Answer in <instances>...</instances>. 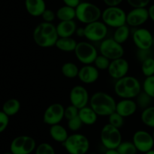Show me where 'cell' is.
Here are the masks:
<instances>
[{
	"label": "cell",
	"mask_w": 154,
	"mask_h": 154,
	"mask_svg": "<svg viewBox=\"0 0 154 154\" xmlns=\"http://www.w3.org/2000/svg\"><path fill=\"white\" fill-rule=\"evenodd\" d=\"M32 36L35 43L45 48L55 46L59 39L57 27L53 23L44 21L36 26L33 30Z\"/></svg>",
	"instance_id": "cell-1"
},
{
	"label": "cell",
	"mask_w": 154,
	"mask_h": 154,
	"mask_svg": "<svg viewBox=\"0 0 154 154\" xmlns=\"http://www.w3.org/2000/svg\"><path fill=\"white\" fill-rule=\"evenodd\" d=\"M90 107L99 116H108L116 110L117 102L109 94L97 91L90 98Z\"/></svg>",
	"instance_id": "cell-2"
},
{
	"label": "cell",
	"mask_w": 154,
	"mask_h": 154,
	"mask_svg": "<svg viewBox=\"0 0 154 154\" xmlns=\"http://www.w3.org/2000/svg\"><path fill=\"white\" fill-rule=\"evenodd\" d=\"M142 85L135 76L126 75L114 84V92L121 99H133L141 91Z\"/></svg>",
	"instance_id": "cell-3"
},
{
	"label": "cell",
	"mask_w": 154,
	"mask_h": 154,
	"mask_svg": "<svg viewBox=\"0 0 154 154\" xmlns=\"http://www.w3.org/2000/svg\"><path fill=\"white\" fill-rule=\"evenodd\" d=\"M76 18L79 22L85 25L99 21L102 17V11L99 6L89 2H82L75 8Z\"/></svg>",
	"instance_id": "cell-4"
},
{
	"label": "cell",
	"mask_w": 154,
	"mask_h": 154,
	"mask_svg": "<svg viewBox=\"0 0 154 154\" xmlns=\"http://www.w3.org/2000/svg\"><path fill=\"white\" fill-rule=\"evenodd\" d=\"M102 21L107 27L117 28L126 24V13L119 6H110L102 12Z\"/></svg>",
	"instance_id": "cell-5"
},
{
	"label": "cell",
	"mask_w": 154,
	"mask_h": 154,
	"mask_svg": "<svg viewBox=\"0 0 154 154\" xmlns=\"http://www.w3.org/2000/svg\"><path fill=\"white\" fill-rule=\"evenodd\" d=\"M63 146L69 154H86L90 148V141L84 134L75 133L69 135Z\"/></svg>",
	"instance_id": "cell-6"
},
{
	"label": "cell",
	"mask_w": 154,
	"mask_h": 154,
	"mask_svg": "<svg viewBox=\"0 0 154 154\" xmlns=\"http://www.w3.org/2000/svg\"><path fill=\"white\" fill-rule=\"evenodd\" d=\"M102 143L108 149H115L122 142V134L120 129L109 123L102 127L100 133Z\"/></svg>",
	"instance_id": "cell-7"
},
{
	"label": "cell",
	"mask_w": 154,
	"mask_h": 154,
	"mask_svg": "<svg viewBox=\"0 0 154 154\" xmlns=\"http://www.w3.org/2000/svg\"><path fill=\"white\" fill-rule=\"evenodd\" d=\"M74 52L77 59L84 65L93 64L99 55L96 47L89 42H78Z\"/></svg>",
	"instance_id": "cell-8"
},
{
	"label": "cell",
	"mask_w": 154,
	"mask_h": 154,
	"mask_svg": "<svg viewBox=\"0 0 154 154\" xmlns=\"http://www.w3.org/2000/svg\"><path fill=\"white\" fill-rule=\"evenodd\" d=\"M35 146L36 142L33 137L20 135L12 140L10 149L13 154H30L35 149Z\"/></svg>",
	"instance_id": "cell-9"
},
{
	"label": "cell",
	"mask_w": 154,
	"mask_h": 154,
	"mask_svg": "<svg viewBox=\"0 0 154 154\" xmlns=\"http://www.w3.org/2000/svg\"><path fill=\"white\" fill-rule=\"evenodd\" d=\"M101 54L108 57L110 60L121 58L124 54V48L121 44L116 42L113 38L105 39L99 46Z\"/></svg>",
	"instance_id": "cell-10"
},
{
	"label": "cell",
	"mask_w": 154,
	"mask_h": 154,
	"mask_svg": "<svg viewBox=\"0 0 154 154\" xmlns=\"http://www.w3.org/2000/svg\"><path fill=\"white\" fill-rule=\"evenodd\" d=\"M84 37L90 42H102L108 35V27L102 21H97L84 27Z\"/></svg>",
	"instance_id": "cell-11"
},
{
	"label": "cell",
	"mask_w": 154,
	"mask_h": 154,
	"mask_svg": "<svg viewBox=\"0 0 154 154\" xmlns=\"http://www.w3.org/2000/svg\"><path fill=\"white\" fill-rule=\"evenodd\" d=\"M65 107L60 103H54L47 107L43 115V122L48 125L60 124L64 119Z\"/></svg>",
	"instance_id": "cell-12"
},
{
	"label": "cell",
	"mask_w": 154,
	"mask_h": 154,
	"mask_svg": "<svg viewBox=\"0 0 154 154\" xmlns=\"http://www.w3.org/2000/svg\"><path fill=\"white\" fill-rule=\"evenodd\" d=\"M132 40L138 50H149L153 46V35L146 28H138L132 33Z\"/></svg>",
	"instance_id": "cell-13"
},
{
	"label": "cell",
	"mask_w": 154,
	"mask_h": 154,
	"mask_svg": "<svg viewBox=\"0 0 154 154\" xmlns=\"http://www.w3.org/2000/svg\"><path fill=\"white\" fill-rule=\"evenodd\" d=\"M149 19L148 9L147 8H132V10L126 13V24L129 27L138 28Z\"/></svg>",
	"instance_id": "cell-14"
},
{
	"label": "cell",
	"mask_w": 154,
	"mask_h": 154,
	"mask_svg": "<svg viewBox=\"0 0 154 154\" xmlns=\"http://www.w3.org/2000/svg\"><path fill=\"white\" fill-rule=\"evenodd\" d=\"M132 142L136 146L138 151L146 152L153 149L154 140L151 134L144 130H138L135 131L132 137Z\"/></svg>",
	"instance_id": "cell-15"
},
{
	"label": "cell",
	"mask_w": 154,
	"mask_h": 154,
	"mask_svg": "<svg viewBox=\"0 0 154 154\" xmlns=\"http://www.w3.org/2000/svg\"><path fill=\"white\" fill-rule=\"evenodd\" d=\"M71 104L76 107L78 110L87 107L90 102L89 93L83 85H75L71 89L69 94Z\"/></svg>",
	"instance_id": "cell-16"
},
{
	"label": "cell",
	"mask_w": 154,
	"mask_h": 154,
	"mask_svg": "<svg viewBox=\"0 0 154 154\" xmlns=\"http://www.w3.org/2000/svg\"><path fill=\"white\" fill-rule=\"evenodd\" d=\"M129 69V62L123 57H121V58L111 60L108 72L111 78L118 80L127 75Z\"/></svg>",
	"instance_id": "cell-17"
},
{
	"label": "cell",
	"mask_w": 154,
	"mask_h": 154,
	"mask_svg": "<svg viewBox=\"0 0 154 154\" xmlns=\"http://www.w3.org/2000/svg\"><path fill=\"white\" fill-rule=\"evenodd\" d=\"M78 77L84 84H93L99 79V71L94 65H84L79 69Z\"/></svg>",
	"instance_id": "cell-18"
},
{
	"label": "cell",
	"mask_w": 154,
	"mask_h": 154,
	"mask_svg": "<svg viewBox=\"0 0 154 154\" xmlns=\"http://www.w3.org/2000/svg\"><path fill=\"white\" fill-rule=\"evenodd\" d=\"M137 109L138 105L133 99H121L117 103L115 111L123 117L126 118L135 114Z\"/></svg>",
	"instance_id": "cell-19"
},
{
	"label": "cell",
	"mask_w": 154,
	"mask_h": 154,
	"mask_svg": "<svg viewBox=\"0 0 154 154\" xmlns=\"http://www.w3.org/2000/svg\"><path fill=\"white\" fill-rule=\"evenodd\" d=\"M25 8L29 14L32 17L42 16L47 9L45 0H25Z\"/></svg>",
	"instance_id": "cell-20"
},
{
	"label": "cell",
	"mask_w": 154,
	"mask_h": 154,
	"mask_svg": "<svg viewBox=\"0 0 154 154\" xmlns=\"http://www.w3.org/2000/svg\"><path fill=\"white\" fill-rule=\"evenodd\" d=\"M57 31L59 38L72 37L75 34L77 28V24L75 21H60L57 26Z\"/></svg>",
	"instance_id": "cell-21"
},
{
	"label": "cell",
	"mask_w": 154,
	"mask_h": 154,
	"mask_svg": "<svg viewBox=\"0 0 154 154\" xmlns=\"http://www.w3.org/2000/svg\"><path fill=\"white\" fill-rule=\"evenodd\" d=\"M78 116L81 119L84 125H92L97 122L99 116L96 114V112L91 107L87 106V107L80 109Z\"/></svg>",
	"instance_id": "cell-22"
},
{
	"label": "cell",
	"mask_w": 154,
	"mask_h": 154,
	"mask_svg": "<svg viewBox=\"0 0 154 154\" xmlns=\"http://www.w3.org/2000/svg\"><path fill=\"white\" fill-rule=\"evenodd\" d=\"M49 132L51 138L55 141L60 142V143H63L69 137V134H68L66 128L60 124L51 125Z\"/></svg>",
	"instance_id": "cell-23"
},
{
	"label": "cell",
	"mask_w": 154,
	"mask_h": 154,
	"mask_svg": "<svg viewBox=\"0 0 154 154\" xmlns=\"http://www.w3.org/2000/svg\"><path fill=\"white\" fill-rule=\"evenodd\" d=\"M77 44H78L77 41L72 37L59 38L58 40L56 42L55 46L62 51L72 52V51H75Z\"/></svg>",
	"instance_id": "cell-24"
},
{
	"label": "cell",
	"mask_w": 154,
	"mask_h": 154,
	"mask_svg": "<svg viewBox=\"0 0 154 154\" xmlns=\"http://www.w3.org/2000/svg\"><path fill=\"white\" fill-rule=\"evenodd\" d=\"M56 15L60 21H73L75 18H76V11L75 8L69 7L64 5L57 9Z\"/></svg>",
	"instance_id": "cell-25"
},
{
	"label": "cell",
	"mask_w": 154,
	"mask_h": 154,
	"mask_svg": "<svg viewBox=\"0 0 154 154\" xmlns=\"http://www.w3.org/2000/svg\"><path fill=\"white\" fill-rule=\"evenodd\" d=\"M20 102L16 98H11L7 100L2 105V111L6 115L10 116H15L17 114L20 110Z\"/></svg>",
	"instance_id": "cell-26"
},
{
	"label": "cell",
	"mask_w": 154,
	"mask_h": 154,
	"mask_svg": "<svg viewBox=\"0 0 154 154\" xmlns=\"http://www.w3.org/2000/svg\"><path fill=\"white\" fill-rule=\"evenodd\" d=\"M129 36H130V28L127 24H124L115 29L113 39L122 45L128 40Z\"/></svg>",
	"instance_id": "cell-27"
},
{
	"label": "cell",
	"mask_w": 154,
	"mask_h": 154,
	"mask_svg": "<svg viewBox=\"0 0 154 154\" xmlns=\"http://www.w3.org/2000/svg\"><path fill=\"white\" fill-rule=\"evenodd\" d=\"M79 68L72 62H66L62 66L61 71L63 75L68 79H75L78 75Z\"/></svg>",
	"instance_id": "cell-28"
},
{
	"label": "cell",
	"mask_w": 154,
	"mask_h": 154,
	"mask_svg": "<svg viewBox=\"0 0 154 154\" xmlns=\"http://www.w3.org/2000/svg\"><path fill=\"white\" fill-rule=\"evenodd\" d=\"M141 120L147 127L154 128V106H150L143 110Z\"/></svg>",
	"instance_id": "cell-29"
},
{
	"label": "cell",
	"mask_w": 154,
	"mask_h": 154,
	"mask_svg": "<svg viewBox=\"0 0 154 154\" xmlns=\"http://www.w3.org/2000/svg\"><path fill=\"white\" fill-rule=\"evenodd\" d=\"M141 72L146 77L154 75V58L153 57H148L141 62Z\"/></svg>",
	"instance_id": "cell-30"
},
{
	"label": "cell",
	"mask_w": 154,
	"mask_h": 154,
	"mask_svg": "<svg viewBox=\"0 0 154 154\" xmlns=\"http://www.w3.org/2000/svg\"><path fill=\"white\" fill-rule=\"evenodd\" d=\"M117 150L120 154H136L138 149L133 142L122 141L117 148Z\"/></svg>",
	"instance_id": "cell-31"
},
{
	"label": "cell",
	"mask_w": 154,
	"mask_h": 154,
	"mask_svg": "<svg viewBox=\"0 0 154 154\" xmlns=\"http://www.w3.org/2000/svg\"><path fill=\"white\" fill-rule=\"evenodd\" d=\"M135 98H136V101H136V104L138 105V107H141L143 110L147 108V107H149L150 106H152L151 103L153 98L149 96L144 91L140 92L139 95Z\"/></svg>",
	"instance_id": "cell-32"
},
{
	"label": "cell",
	"mask_w": 154,
	"mask_h": 154,
	"mask_svg": "<svg viewBox=\"0 0 154 154\" xmlns=\"http://www.w3.org/2000/svg\"><path fill=\"white\" fill-rule=\"evenodd\" d=\"M124 122V117L120 116L116 111L114 113H111L110 116H108V123L112 125V126L115 127V128H119V129L123 126Z\"/></svg>",
	"instance_id": "cell-33"
},
{
	"label": "cell",
	"mask_w": 154,
	"mask_h": 154,
	"mask_svg": "<svg viewBox=\"0 0 154 154\" xmlns=\"http://www.w3.org/2000/svg\"><path fill=\"white\" fill-rule=\"evenodd\" d=\"M142 88L145 93L154 99V75L146 77L143 82Z\"/></svg>",
	"instance_id": "cell-34"
},
{
	"label": "cell",
	"mask_w": 154,
	"mask_h": 154,
	"mask_svg": "<svg viewBox=\"0 0 154 154\" xmlns=\"http://www.w3.org/2000/svg\"><path fill=\"white\" fill-rule=\"evenodd\" d=\"M110 63H111V60L108 57L102 55V54H100V55L97 56L93 64L99 70V69L100 70H105V69H108Z\"/></svg>",
	"instance_id": "cell-35"
},
{
	"label": "cell",
	"mask_w": 154,
	"mask_h": 154,
	"mask_svg": "<svg viewBox=\"0 0 154 154\" xmlns=\"http://www.w3.org/2000/svg\"><path fill=\"white\" fill-rule=\"evenodd\" d=\"M35 154H56L54 147L50 143H42L36 147Z\"/></svg>",
	"instance_id": "cell-36"
},
{
	"label": "cell",
	"mask_w": 154,
	"mask_h": 154,
	"mask_svg": "<svg viewBox=\"0 0 154 154\" xmlns=\"http://www.w3.org/2000/svg\"><path fill=\"white\" fill-rule=\"evenodd\" d=\"M84 123L82 122L81 119H80L79 116H76V117L73 118L72 119H69L68 120V127H69V129L70 131H78L82 128Z\"/></svg>",
	"instance_id": "cell-37"
},
{
	"label": "cell",
	"mask_w": 154,
	"mask_h": 154,
	"mask_svg": "<svg viewBox=\"0 0 154 154\" xmlns=\"http://www.w3.org/2000/svg\"><path fill=\"white\" fill-rule=\"evenodd\" d=\"M78 113H79V110L76 107L71 104L65 108L64 116L67 120H69V119H72L78 116Z\"/></svg>",
	"instance_id": "cell-38"
},
{
	"label": "cell",
	"mask_w": 154,
	"mask_h": 154,
	"mask_svg": "<svg viewBox=\"0 0 154 154\" xmlns=\"http://www.w3.org/2000/svg\"><path fill=\"white\" fill-rule=\"evenodd\" d=\"M42 18L43 19L44 22L52 23L57 18V15H56V12H54V11L51 10V9L47 8L42 14Z\"/></svg>",
	"instance_id": "cell-39"
},
{
	"label": "cell",
	"mask_w": 154,
	"mask_h": 154,
	"mask_svg": "<svg viewBox=\"0 0 154 154\" xmlns=\"http://www.w3.org/2000/svg\"><path fill=\"white\" fill-rule=\"evenodd\" d=\"M9 124V116L2 110H0V134L8 128Z\"/></svg>",
	"instance_id": "cell-40"
},
{
	"label": "cell",
	"mask_w": 154,
	"mask_h": 154,
	"mask_svg": "<svg viewBox=\"0 0 154 154\" xmlns=\"http://www.w3.org/2000/svg\"><path fill=\"white\" fill-rule=\"evenodd\" d=\"M126 2L132 8H147L150 0H126Z\"/></svg>",
	"instance_id": "cell-41"
},
{
	"label": "cell",
	"mask_w": 154,
	"mask_h": 154,
	"mask_svg": "<svg viewBox=\"0 0 154 154\" xmlns=\"http://www.w3.org/2000/svg\"><path fill=\"white\" fill-rule=\"evenodd\" d=\"M149 52H150V49L149 50H138V56L139 57L140 60H141V62L143 60H144L145 59L148 58V57H150V54Z\"/></svg>",
	"instance_id": "cell-42"
},
{
	"label": "cell",
	"mask_w": 154,
	"mask_h": 154,
	"mask_svg": "<svg viewBox=\"0 0 154 154\" xmlns=\"http://www.w3.org/2000/svg\"><path fill=\"white\" fill-rule=\"evenodd\" d=\"M63 2L65 5L75 8H76L78 5L81 2V0H63Z\"/></svg>",
	"instance_id": "cell-43"
},
{
	"label": "cell",
	"mask_w": 154,
	"mask_h": 154,
	"mask_svg": "<svg viewBox=\"0 0 154 154\" xmlns=\"http://www.w3.org/2000/svg\"><path fill=\"white\" fill-rule=\"evenodd\" d=\"M123 0H103L104 3L107 5V7L110 6H119Z\"/></svg>",
	"instance_id": "cell-44"
},
{
	"label": "cell",
	"mask_w": 154,
	"mask_h": 154,
	"mask_svg": "<svg viewBox=\"0 0 154 154\" xmlns=\"http://www.w3.org/2000/svg\"><path fill=\"white\" fill-rule=\"evenodd\" d=\"M75 34H76L78 37H84V36H85L84 27H78V28H77Z\"/></svg>",
	"instance_id": "cell-45"
},
{
	"label": "cell",
	"mask_w": 154,
	"mask_h": 154,
	"mask_svg": "<svg viewBox=\"0 0 154 154\" xmlns=\"http://www.w3.org/2000/svg\"><path fill=\"white\" fill-rule=\"evenodd\" d=\"M147 9H148L149 18L153 22H154V4L151 5Z\"/></svg>",
	"instance_id": "cell-46"
},
{
	"label": "cell",
	"mask_w": 154,
	"mask_h": 154,
	"mask_svg": "<svg viewBox=\"0 0 154 154\" xmlns=\"http://www.w3.org/2000/svg\"><path fill=\"white\" fill-rule=\"evenodd\" d=\"M105 154H120L118 151L117 150V149H108L105 152Z\"/></svg>",
	"instance_id": "cell-47"
},
{
	"label": "cell",
	"mask_w": 154,
	"mask_h": 154,
	"mask_svg": "<svg viewBox=\"0 0 154 154\" xmlns=\"http://www.w3.org/2000/svg\"><path fill=\"white\" fill-rule=\"evenodd\" d=\"M144 154H154V149H150V150L147 151V152H144Z\"/></svg>",
	"instance_id": "cell-48"
},
{
	"label": "cell",
	"mask_w": 154,
	"mask_h": 154,
	"mask_svg": "<svg viewBox=\"0 0 154 154\" xmlns=\"http://www.w3.org/2000/svg\"><path fill=\"white\" fill-rule=\"evenodd\" d=\"M3 154H13V153L11 152H5V153H3Z\"/></svg>",
	"instance_id": "cell-49"
},
{
	"label": "cell",
	"mask_w": 154,
	"mask_h": 154,
	"mask_svg": "<svg viewBox=\"0 0 154 154\" xmlns=\"http://www.w3.org/2000/svg\"><path fill=\"white\" fill-rule=\"evenodd\" d=\"M152 136H153V140H154V128H153V134H152Z\"/></svg>",
	"instance_id": "cell-50"
},
{
	"label": "cell",
	"mask_w": 154,
	"mask_h": 154,
	"mask_svg": "<svg viewBox=\"0 0 154 154\" xmlns=\"http://www.w3.org/2000/svg\"><path fill=\"white\" fill-rule=\"evenodd\" d=\"M153 45L154 46V36H153Z\"/></svg>",
	"instance_id": "cell-51"
}]
</instances>
